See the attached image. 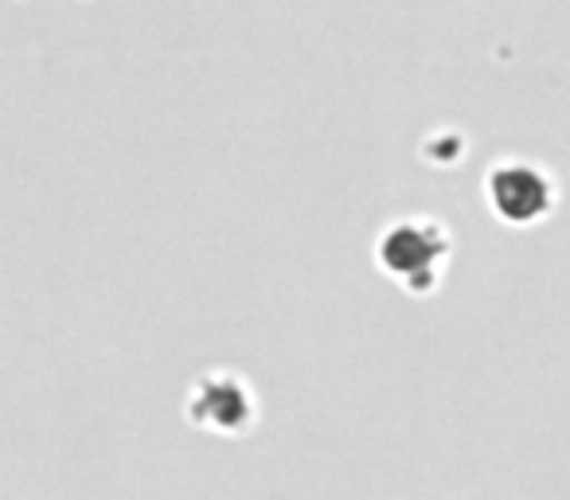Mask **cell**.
Instances as JSON below:
<instances>
[{"label": "cell", "mask_w": 570, "mask_h": 500, "mask_svg": "<svg viewBox=\"0 0 570 500\" xmlns=\"http://www.w3.org/2000/svg\"><path fill=\"white\" fill-rule=\"evenodd\" d=\"M372 258L399 290L426 297L442 286L445 266L453 258V235L434 215H395L375 235Z\"/></svg>", "instance_id": "obj_1"}, {"label": "cell", "mask_w": 570, "mask_h": 500, "mask_svg": "<svg viewBox=\"0 0 570 500\" xmlns=\"http://www.w3.org/2000/svg\"><path fill=\"white\" fill-rule=\"evenodd\" d=\"M484 199H489L492 215L500 223L531 227L559 207V180L539 160L508 153V157L492 160L489 173H484Z\"/></svg>", "instance_id": "obj_2"}, {"label": "cell", "mask_w": 570, "mask_h": 500, "mask_svg": "<svg viewBox=\"0 0 570 500\" xmlns=\"http://www.w3.org/2000/svg\"><path fill=\"white\" fill-rule=\"evenodd\" d=\"M184 419L191 427L219 438H238L258 422V395L235 367H212L196 375L188 399H184Z\"/></svg>", "instance_id": "obj_3"}]
</instances>
